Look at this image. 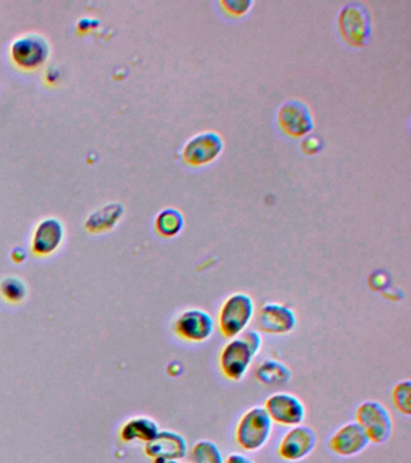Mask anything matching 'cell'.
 Here are the masks:
<instances>
[{
	"label": "cell",
	"mask_w": 411,
	"mask_h": 463,
	"mask_svg": "<svg viewBox=\"0 0 411 463\" xmlns=\"http://www.w3.org/2000/svg\"><path fill=\"white\" fill-rule=\"evenodd\" d=\"M370 439L362 426L350 421L338 428L329 439V449L342 458H352L369 447Z\"/></svg>",
	"instance_id": "13"
},
{
	"label": "cell",
	"mask_w": 411,
	"mask_h": 463,
	"mask_svg": "<svg viewBox=\"0 0 411 463\" xmlns=\"http://www.w3.org/2000/svg\"><path fill=\"white\" fill-rule=\"evenodd\" d=\"M356 421L362 426L374 444H383L393 434L392 415L380 402H362L356 409Z\"/></svg>",
	"instance_id": "3"
},
{
	"label": "cell",
	"mask_w": 411,
	"mask_h": 463,
	"mask_svg": "<svg viewBox=\"0 0 411 463\" xmlns=\"http://www.w3.org/2000/svg\"><path fill=\"white\" fill-rule=\"evenodd\" d=\"M184 228V218L175 209H166L160 212L156 219V229L161 235L171 238L178 235Z\"/></svg>",
	"instance_id": "18"
},
{
	"label": "cell",
	"mask_w": 411,
	"mask_h": 463,
	"mask_svg": "<svg viewBox=\"0 0 411 463\" xmlns=\"http://www.w3.org/2000/svg\"><path fill=\"white\" fill-rule=\"evenodd\" d=\"M343 39L353 47H363L372 36V22L366 6L360 3H349L344 6L338 20Z\"/></svg>",
	"instance_id": "5"
},
{
	"label": "cell",
	"mask_w": 411,
	"mask_h": 463,
	"mask_svg": "<svg viewBox=\"0 0 411 463\" xmlns=\"http://www.w3.org/2000/svg\"><path fill=\"white\" fill-rule=\"evenodd\" d=\"M13 60L23 68H35L42 64L49 55V45L42 36H23L13 43L12 49Z\"/></svg>",
	"instance_id": "14"
},
{
	"label": "cell",
	"mask_w": 411,
	"mask_h": 463,
	"mask_svg": "<svg viewBox=\"0 0 411 463\" xmlns=\"http://www.w3.org/2000/svg\"><path fill=\"white\" fill-rule=\"evenodd\" d=\"M255 302L244 292L233 293L222 303L218 312V329L225 338L239 337L255 317Z\"/></svg>",
	"instance_id": "2"
},
{
	"label": "cell",
	"mask_w": 411,
	"mask_h": 463,
	"mask_svg": "<svg viewBox=\"0 0 411 463\" xmlns=\"http://www.w3.org/2000/svg\"><path fill=\"white\" fill-rule=\"evenodd\" d=\"M250 344L241 336L232 338L218 356V367L225 379L241 381L250 370L256 356Z\"/></svg>",
	"instance_id": "4"
},
{
	"label": "cell",
	"mask_w": 411,
	"mask_h": 463,
	"mask_svg": "<svg viewBox=\"0 0 411 463\" xmlns=\"http://www.w3.org/2000/svg\"><path fill=\"white\" fill-rule=\"evenodd\" d=\"M224 150V140L215 132L195 134L185 144L183 158L192 167H202L217 160Z\"/></svg>",
	"instance_id": "10"
},
{
	"label": "cell",
	"mask_w": 411,
	"mask_h": 463,
	"mask_svg": "<svg viewBox=\"0 0 411 463\" xmlns=\"http://www.w3.org/2000/svg\"><path fill=\"white\" fill-rule=\"evenodd\" d=\"M241 336L245 338L246 341H248L249 344H250L252 349H254L256 354H258L259 351H261L263 340L261 333H259L258 331H244V332L241 333Z\"/></svg>",
	"instance_id": "24"
},
{
	"label": "cell",
	"mask_w": 411,
	"mask_h": 463,
	"mask_svg": "<svg viewBox=\"0 0 411 463\" xmlns=\"http://www.w3.org/2000/svg\"><path fill=\"white\" fill-rule=\"evenodd\" d=\"M62 239L63 226L59 220H43L36 228L33 236V251L36 255H49L59 248Z\"/></svg>",
	"instance_id": "15"
},
{
	"label": "cell",
	"mask_w": 411,
	"mask_h": 463,
	"mask_svg": "<svg viewBox=\"0 0 411 463\" xmlns=\"http://www.w3.org/2000/svg\"><path fill=\"white\" fill-rule=\"evenodd\" d=\"M323 148V141L318 135L308 134L305 135L304 140L302 141V150L304 154L312 155L318 154Z\"/></svg>",
	"instance_id": "23"
},
{
	"label": "cell",
	"mask_w": 411,
	"mask_h": 463,
	"mask_svg": "<svg viewBox=\"0 0 411 463\" xmlns=\"http://www.w3.org/2000/svg\"><path fill=\"white\" fill-rule=\"evenodd\" d=\"M192 463H225L224 455L217 443L202 439L192 448Z\"/></svg>",
	"instance_id": "19"
},
{
	"label": "cell",
	"mask_w": 411,
	"mask_h": 463,
	"mask_svg": "<svg viewBox=\"0 0 411 463\" xmlns=\"http://www.w3.org/2000/svg\"><path fill=\"white\" fill-rule=\"evenodd\" d=\"M265 411L272 421L285 427H295L305 420L306 409L301 398L289 392H275L265 400Z\"/></svg>",
	"instance_id": "6"
},
{
	"label": "cell",
	"mask_w": 411,
	"mask_h": 463,
	"mask_svg": "<svg viewBox=\"0 0 411 463\" xmlns=\"http://www.w3.org/2000/svg\"><path fill=\"white\" fill-rule=\"evenodd\" d=\"M411 381H399L392 390V401L394 407L399 409L400 413L409 417L411 414Z\"/></svg>",
	"instance_id": "20"
},
{
	"label": "cell",
	"mask_w": 411,
	"mask_h": 463,
	"mask_svg": "<svg viewBox=\"0 0 411 463\" xmlns=\"http://www.w3.org/2000/svg\"><path fill=\"white\" fill-rule=\"evenodd\" d=\"M144 451L154 463H178L186 458L188 445L183 435L164 430L145 444Z\"/></svg>",
	"instance_id": "9"
},
{
	"label": "cell",
	"mask_w": 411,
	"mask_h": 463,
	"mask_svg": "<svg viewBox=\"0 0 411 463\" xmlns=\"http://www.w3.org/2000/svg\"><path fill=\"white\" fill-rule=\"evenodd\" d=\"M278 124L285 134L301 138L314 130V118L309 107L301 100H288L278 111Z\"/></svg>",
	"instance_id": "12"
},
{
	"label": "cell",
	"mask_w": 411,
	"mask_h": 463,
	"mask_svg": "<svg viewBox=\"0 0 411 463\" xmlns=\"http://www.w3.org/2000/svg\"><path fill=\"white\" fill-rule=\"evenodd\" d=\"M318 445V435L306 425L291 427L279 443L278 455L284 461L299 462L312 455Z\"/></svg>",
	"instance_id": "8"
},
{
	"label": "cell",
	"mask_w": 411,
	"mask_h": 463,
	"mask_svg": "<svg viewBox=\"0 0 411 463\" xmlns=\"http://www.w3.org/2000/svg\"><path fill=\"white\" fill-rule=\"evenodd\" d=\"M221 6L222 12L229 13V15L241 16L244 13L250 12L252 2H246V0H225V2L218 3Z\"/></svg>",
	"instance_id": "22"
},
{
	"label": "cell",
	"mask_w": 411,
	"mask_h": 463,
	"mask_svg": "<svg viewBox=\"0 0 411 463\" xmlns=\"http://www.w3.org/2000/svg\"><path fill=\"white\" fill-rule=\"evenodd\" d=\"M256 379L265 387H281L291 381L292 371L281 361L265 360L259 364L256 371Z\"/></svg>",
	"instance_id": "17"
},
{
	"label": "cell",
	"mask_w": 411,
	"mask_h": 463,
	"mask_svg": "<svg viewBox=\"0 0 411 463\" xmlns=\"http://www.w3.org/2000/svg\"><path fill=\"white\" fill-rule=\"evenodd\" d=\"M175 334L190 343H203L215 332V320L208 312L191 307L181 313L173 324Z\"/></svg>",
	"instance_id": "7"
},
{
	"label": "cell",
	"mask_w": 411,
	"mask_h": 463,
	"mask_svg": "<svg viewBox=\"0 0 411 463\" xmlns=\"http://www.w3.org/2000/svg\"><path fill=\"white\" fill-rule=\"evenodd\" d=\"M272 421L263 405L249 409L239 419L235 428V441L245 451H258L265 447L273 434Z\"/></svg>",
	"instance_id": "1"
},
{
	"label": "cell",
	"mask_w": 411,
	"mask_h": 463,
	"mask_svg": "<svg viewBox=\"0 0 411 463\" xmlns=\"http://www.w3.org/2000/svg\"><path fill=\"white\" fill-rule=\"evenodd\" d=\"M296 326H297V315L285 304L268 302L259 307L257 327L262 332L285 336L293 332Z\"/></svg>",
	"instance_id": "11"
},
{
	"label": "cell",
	"mask_w": 411,
	"mask_h": 463,
	"mask_svg": "<svg viewBox=\"0 0 411 463\" xmlns=\"http://www.w3.org/2000/svg\"><path fill=\"white\" fill-rule=\"evenodd\" d=\"M0 293L9 302H20L25 299L26 286L20 279H4V282L0 283Z\"/></svg>",
	"instance_id": "21"
},
{
	"label": "cell",
	"mask_w": 411,
	"mask_h": 463,
	"mask_svg": "<svg viewBox=\"0 0 411 463\" xmlns=\"http://www.w3.org/2000/svg\"><path fill=\"white\" fill-rule=\"evenodd\" d=\"M225 463H256L254 459L249 458L244 454H241V452H232L231 455L228 456L227 459H225Z\"/></svg>",
	"instance_id": "25"
},
{
	"label": "cell",
	"mask_w": 411,
	"mask_h": 463,
	"mask_svg": "<svg viewBox=\"0 0 411 463\" xmlns=\"http://www.w3.org/2000/svg\"><path fill=\"white\" fill-rule=\"evenodd\" d=\"M158 432H160V427L153 419L133 418L121 427L120 438L124 443L144 442L146 444L156 437Z\"/></svg>",
	"instance_id": "16"
}]
</instances>
